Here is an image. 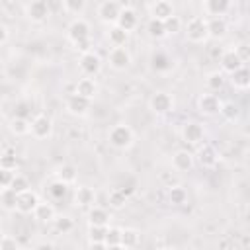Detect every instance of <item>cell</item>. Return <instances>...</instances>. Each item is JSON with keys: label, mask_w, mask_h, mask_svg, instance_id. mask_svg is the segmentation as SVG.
Returning a JSON list of instances; mask_svg holds the SVG:
<instances>
[{"label": "cell", "mask_w": 250, "mask_h": 250, "mask_svg": "<svg viewBox=\"0 0 250 250\" xmlns=\"http://www.w3.org/2000/svg\"><path fill=\"white\" fill-rule=\"evenodd\" d=\"M186 35H188V39L189 41H193V43H201V41H205L209 35H207V20L205 18H191L189 21H188V25H186Z\"/></svg>", "instance_id": "obj_1"}, {"label": "cell", "mask_w": 250, "mask_h": 250, "mask_svg": "<svg viewBox=\"0 0 250 250\" xmlns=\"http://www.w3.org/2000/svg\"><path fill=\"white\" fill-rule=\"evenodd\" d=\"M109 143L115 146V148H127L131 146L133 143V133L127 125H115L111 131H109Z\"/></svg>", "instance_id": "obj_2"}, {"label": "cell", "mask_w": 250, "mask_h": 250, "mask_svg": "<svg viewBox=\"0 0 250 250\" xmlns=\"http://www.w3.org/2000/svg\"><path fill=\"white\" fill-rule=\"evenodd\" d=\"M121 10H123V4H119L115 0H105V2H102L98 6V16L105 23H115L119 14H121Z\"/></svg>", "instance_id": "obj_3"}, {"label": "cell", "mask_w": 250, "mask_h": 250, "mask_svg": "<svg viewBox=\"0 0 250 250\" xmlns=\"http://www.w3.org/2000/svg\"><path fill=\"white\" fill-rule=\"evenodd\" d=\"M68 37L72 43H80V41H86L90 39V25L86 20H72V23L68 25Z\"/></svg>", "instance_id": "obj_4"}, {"label": "cell", "mask_w": 250, "mask_h": 250, "mask_svg": "<svg viewBox=\"0 0 250 250\" xmlns=\"http://www.w3.org/2000/svg\"><path fill=\"white\" fill-rule=\"evenodd\" d=\"M109 64L115 70H125L131 64V55L125 47H113L109 53Z\"/></svg>", "instance_id": "obj_5"}, {"label": "cell", "mask_w": 250, "mask_h": 250, "mask_svg": "<svg viewBox=\"0 0 250 250\" xmlns=\"http://www.w3.org/2000/svg\"><path fill=\"white\" fill-rule=\"evenodd\" d=\"M90 105H92V100L82 98V96H78V94H72V96L66 100V109H68L72 115H84V113H88Z\"/></svg>", "instance_id": "obj_6"}, {"label": "cell", "mask_w": 250, "mask_h": 250, "mask_svg": "<svg viewBox=\"0 0 250 250\" xmlns=\"http://www.w3.org/2000/svg\"><path fill=\"white\" fill-rule=\"evenodd\" d=\"M51 119L47 117V115H37L31 123H29V131L33 133V137H37V139H45V137H49L51 135Z\"/></svg>", "instance_id": "obj_7"}, {"label": "cell", "mask_w": 250, "mask_h": 250, "mask_svg": "<svg viewBox=\"0 0 250 250\" xmlns=\"http://www.w3.org/2000/svg\"><path fill=\"white\" fill-rule=\"evenodd\" d=\"M172 105H174V100H172V96L166 94V92H156V94L150 98V107H152L154 113H166V111L172 109Z\"/></svg>", "instance_id": "obj_8"}, {"label": "cell", "mask_w": 250, "mask_h": 250, "mask_svg": "<svg viewBox=\"0 0 250 250\" xmlns=\"http://www.w3.org/2000/svg\"><path fill=\"white\" fill-rule=\"evenodd\" d=\"M37 203H39L37 195H35L31 189H27V191H23V193H18L16 209H18L20 213H33V209L37 207Z\"/></svg>", "instance_id": "obj_9"}, {"label": "cell", "mask_w": 250, "mask_h": 250, "mask_svg": "<svg viewBox=\"0 0 250 250\" xmlns=\"http://www.w3.org/2000/svg\"><path fill=\"white\" fill-rule=\"evenodd\" d=\"M197 107L201 113L205 115H213V113H219L221 109V102L215 94H203L199 100H197Z\"/></svg>", "instance_id": "obj_10"}, {"label": "cell", "mask_w": 250, "mask_h": 250, "mask_svg": "<svg viewBox=\"0 0 250 250\" xmlns=\"http://www.w3.org/2000/svg\"><path fill=\"white\" fill-rule=\"evenodd\" d=\"M25 14H27V18H29L31 21H43V20L49 16V6H47V2H43V0H35V2H31V4H27Z\"/></svg>", "instance_id": "obj_11"}, {"label": "cell", "mask_w": 250, "mask_h": 250, "mask_svg": "<svg viewBox=\"0 0 250 250\" xmlns=\"http://www.w3.org/2000/svg\"><path fill=\"white\" fill-rule=\"evenodd\" d=\"M182 137H184L186 143H189V145H197V143L203 139V127H201L197 121H189V123L184 125V129H182Z\"/></svg>", "instance_id": "obj_12"}, {"label": "cell", "mask_w": 250, "mask_h": 250, "mask_svg": "<svg viewBox=\"0 0 250 250\" xmlns=\"http://www.w3.org/2000/svg\"><path fill=\"white\" fill-rule=\"evenodd\" d=\"M150 16L154 20H160V21H164L170 16H174L172 2H168V0H156L154 4H150Z\"/></svg>", "instance_id": "obj_13"}, {"label": "cell", "mask_w": 250, "mask_h": 250, "mask_svg": "<svg viewBox=\"0 0 250 250\" xmlns=\"http://www.w3.org/2000/svg\"><path fill=\"white\" fill-rule=\"evenodd\" d=\"M230 8V2L229 0H207L203 2V12L213 16V18H221L227 14V10Z\"/></svg>", "instance_id": "obj_14"}, {"label": "cell", "mask_w": 250, "mask_h": 250, "mask_svg": "<svg viewBox=\"0 0 250 250\" xmlns=\"http://www.w3.org/2000/svg\"><path fill=\"white\" fill-rule=\"evenodd\" d=\"M100 66H102V61H100V57L94 53V51H90V53H84L82 57H80V68L86 72V74H96L98 70H100Z\"/></svg>", "instance_id": "obj_15"}, {"label": "cell", "mask_w": 250, "mask_h": 250, "mask_svg": "<svg viewBox=\"0 0 250 250\" xmlns=\"http://www.w3.org/2000/svg\"><path fill=\"white\" fill-rule=\"evenodd\" d=\"M115 25H117L119 29H123L125 33L131 31V29H135V25H137V14H135L131 8H125V6H123V10H121V14H119V18H117V21H115Z\"/></svg>", "instance_id": "obj_16"}, {"label": "cell", "mask_w": 250, "mask_h": 250, "mask_svg": "<svg viewBox=\"0 0 250 250\" xmlns=\"http://www.w3.org/2000/svg\"><path fill=\"white\" fill-rule=\"evenodd\" d=\"M221 66H223V70H227V72L232 74L234 70L242 68L244 64H242V61L238 59V55L234 53V49H230V51L221 53Z\"/></svg>", "instance_id": "obj_17"}, {"label": "cell", "mask_w": 250, "mask_h": 250, "mask_svg": "<svg viewBox=\"0 0 250 250\" xmlns=\"http://www.w3.org/2000/svg\"><path fill=\"white\" fill-rule=\"evenodd\" d=\"M96 82L92 80V78H82V80H78L76 82V88H74V94H78V96H82V98H88V100H92L94 96H96Z\"/></svg>", "instance_id": "obj_18"}, {"label": "cell", "mask_w": 250, "mask_h": 250, "mask_svg": "<svg viewBox=\"0 0 250 250\" xmlns=\"http://www.w3.org/2000/svg\"><path fill=\"white\" fill-rule=\"evenodd\" d=\"M88 223H90V227H107L109 215L102 207H92L88 213Z\"/></svg>", "instance_id": "obj_19"}, {"label": "cell", "mask_w": 250, "mask_h": 250, "mask_svg": "<svg viewBox=\"0 0 250 250\" xmlns=\"http://www.w3.org/2000/svg\"><path fill=\"white\" fill-rule=\"evenodd\" d=\"M172 164H174V168L180 170V172L189 170L191 164H193V156H191V152H188V150H178V152L172 156Z\"/></svg>", "instance_id": "obj_20"}, {"label": "cell", "mask_w": 250, "mask_h": 250, "mask_svg": "<svg viewBox=\"0 0 250 250\" xmlns=\"http://www.w3.org/2000/svg\"><path fill=\"white\" fill-rule=\"evenodd\" d=\"M230 82H232L234 88H238V90H246V88L250 86V72H248V68L242 66V68L234 70V72L230 74Z\"/></svg>", "instance_id": "obj_21"}, {"label": "cell", "mask_w": 250, "mask_h": 250, "mask_svg": "<svg viewBox=\"0 0 250 250\" xmlns=\"http://www.w3.org/2000/svg\"><path fill=\"white\" fill-rule=\"evenodd\" d=\"M94 199H96V193H94L92 188H88V186H80V188H76V195H74L76 205H82V207H86V205H94Z\"/></svg>", "instance_id": "obj_22"}, {"label": "cell", "mask_w": 250, "mask_h": 250, "mask_svg": "<svg viewBox=\"0 0 250 250\" xmlns=\"http://www.w3.org/2000/svg\"><path fill=\"white\" fill-rule=\"evenodd\" d=\"M225 33H227V21H225L223 18H211V20L207 21V35L219 39V37H223Z\"/></svg>", "instance_id": "obj_23"}, {"label": "cell", "mask_w": 250, "mask_h": 250, "mask_svg": "<svg viewBox=\"0 0 250 250\" xmlns=\"http://www.w3.org/2000/svg\"><path fill=\"white\" fill-rule=\"evenodd\" d=\"M33 215L37 221L41 223H49L55 221V207L51 203H37V207L33 209Z\"/></svg>", "instance_id": "obj_24"}, {"label": "cell", "mask_w": 250, "mask_h": 250, "mask_svg": "<svg viewBox=\"0 0 250 250\" xmlns=\"http://www.w3.org/2000/svg\"><path fill=\"white\" fill-rule=\"evenodd\" d=\"M150 66L156 72H166V70L172 68V61H170V57L166 53H154L152 59H150Z\"/></svg>", "instance_id": "obj_25"}, {"label": "cell", "mask_w": 250, "mask_h": 250, "mask_svg": "<svg viewBox=\"0 0 250 250\" xmlns=\"http://www.w3.org/2000/svg\"><path fill=\"white\" fill-rule=\"evenodd\" d=\"M16 201H18V193L12 188H2L0 189V205L8 211L16 209Z\"/></svg>", "instance_id": "obj_26"}, {"label": "cell", "mask_w": 250, "mask_h": 250, "mask_svg": "<svg viewBox=\"0 0 250 250\" xmlns=\"http://www.w3.org/2000/svg\"><path fill=\"white\" fill-rule=\"evenodd\" d=\"M146 31H148V35H150V37H156V39L164 37V35H166V29H164V21L150 18V20H148V23H146Z\"/></svg>", "instance_id": "obj_27"}, {"label": "cell", "mask_w": 250, "mask_h": 250, "mask_svg": "<svg viewBox=\"0 0 250 250\" xmlns=\"http://www.w3.org/2000/svg\"><path fill=\"white\" fill-rule=\"evenodd\" d=\"M197 158H199V162H201L203 166H213V164L217 162V152H215L213 146H203V148L199 150Z\"/></svg>", "instance_id": "obj_28"}, {"label": "cell", "mask_w": 250, "mask_h": 250, "mask_svg": "<svg viewBox=\"0 0 250 250\" xmlns=\"http://www.w3.org/2000/svg\"><path fill=\"white\" fill-rule=\"evenodd\" d=\"M137 242H139V232L137 230H133V229H125V230H121V246L123 248H133V246H137Z\"/></svg>", "instance_id": "obj_29"}, {"label": "cell", "mask_w": 250, "mask_h": 250, "mask_svg": "<svg viewBox=\"0 0 250 250\" xmlns=\"http://www.w3.org/2000/svg\"><path fill=\"white\" fill-rule=\"evenodd\" d=\"M168 199H170V203H174V205H182V203H186V199H188V191H186L184 188H180V186H174V188H170V191H168Z\"/></svg>", "instance_id": "obj_30"}, {"label": "cell", "mask_w": 250, "mask_h": 250, "mask_svg": "<svg viewBox=\"0 0 250 250\" xmlns=\"http://www.w3.org/2000/svg\"><path fill=\"white\" fill-rule=\"evenodd\" d=\"M76 180V168L72 166V164H64L61 170H59V182H62V184H72Z\"/></svg>", "instance_id": "obj_31"}, {"label": "cell", "mask_w": 250, "mask_h": 250, "mask_svg": "<svg viewBox=\"0 0 250 250\" xmlns=\"http://www.w3.org/2000/svg\"><path fill=\"white\" fill-rule=\"evenodd\" d=\"M10 131L16 135H25V133H29V121L23 117H14L10 123Z\"/></svg>", "instance_id": "obj_32"}, {"label": "cell", "mask_w": 250, "mask_h": 250, "mask_svg": "<svg viewBox=\"0 0 250 250\" xmlns=\"http://www.w3.org/2000/svg\"><path fill=\"white\" fill-rule=\"evenodd\" d=\"M10 188H12L16 193H23V191L29 189V180H27L25 176H21V174H14V180H12Z\"/></svg>", "instance_id": "obj_33"}, {"label": "cell", "mask_w": 250, "mask_h": 250, "mask_svg": "<svg viewBox=\"0 0 250 250\" xmlns=\"http://www.w3.org/2000/svg\"><path fill=\"white\" fill-rule=\"evenodd\" d=\"M109 41L113 43V47H123L125 41H127V33L115 25V27L109 29Z\"/></svg>", "instance_id": "obj_34"}, {"label": "cell", "mask_w": 250, "mask_h": 250, "mask_svg": "<svg viewBox=\"0 0 250 250\" xmlns=\"http://www.w3.org/2000/svg\"><path fill=\"white\" fill-rule=\"evenodd\" d=\"M223 115H225V119H229V121H234L236 117H238V105L236 104H232V102H227V104H221V109H219Z\"/></svg>", "instance_id": "obj_35"}, {"label": "cell", "mask_w": 250, "mask_h": 250, "mask_svg": "<svg viewBox=\"0 0 250 250\" xmlns=\"http://www.w3.org/2000/svg\"><path fill=\"white\" fill-rule=\"evenodd\" d=\"M72 227H74V223H72V219L70 217H55V230L57 232H70L72 230Z\"/></svg>", "instance_id": "obj_36"}, {"label": "cell", "mask_w": 250, "mask_h": 250, "mask_svg": "<svg viewBox=\"0 0 250 250\" xmlns=\"http://www.w3.org/2000/svg\"><path fill=\"white\" fill-rule=\"evenodd\" d=\"M121 242V229H107L105 230V238H104V244L105 246H113V244H119Z\"/></svg>", "instance_id": "obj_37"}, {"label": "cell", "mask_w": 250, "mask_h": 250, "mask_svg": "<svg viewBox=\"0 0 250 250\" xmlns=\"http://www.w3.org/2000/svg\"><path fill=\"white\" fill-rule=\"evenodd\" d=\"M125 201H127V195H125L121 189H113V191L109 193V205H111V207L121 209V207L125 205Z\"/></svg>", "instance_id": "obj_38"}, {"label": "cell", "mask_w": 250, "mask_h": 250, "mask_svg": "<svg viewBox=\"0 0 250 250\" xmlns=\"http://www.w3.org/2000/svg\"><path fill=\"white\" fill-rule=\"evenodd\" d=\"M105 230H107V227H90V229H88V238H90V242H104Z\"/></svg>", "instance_id": "obj_39"}, {"label": "cell", "mask_w": 250, "mask_h": 250, "mask_svg": "<svg viewBox=\"0 0 250 250\" xmlns=\"http://www.w3.org/2000/svg\"><path fill=\"white\" fill-rule=\"evenodd\" d=\"M49 193L55 197V199H62L64 195H66V184H62V182H53L51 186H49Z\"/></svg>", "instance_id": "obj_40"}, {"label": "cell", "mask_w": 250, "mask_h": 250, "mask_svg": "<svg viewBox=\"0 0 250 250\" xmlns=\"http://www.w3.org/2000/svg\"><path fill=\"white\" fill-rule=\"evenodd\" d=\"M62 8H64L66 12L78 14V12H82V10L86 8V2H84V0H64V2H62Z\"/></svg>", "instance_id": "obj_41"}, {"label": "cell", "mask_w": 250, "mask_h": 250, "mask_svg": "<svg viewBox=\"0 0 250 250\" xmlns=\"http://www.w3.org/2000/svg\"><path fill=\"white\" fill-rule=\"evenodd\" d=\"M16 166H18V160H16V156L12 154V152H6V154H2L0 156V168H4V170H16Z\"/></svg>", "instance_id": "obj_42"}, {"label": "cell", "mask_w": 250, "mask_h": 250, "mask_svg": "<svg viewBox=\"0 0 250 250\" xmlns=\"http://www.w3.org/2000/svg\"><path fill=\"white\" fill-rule=\"evenodd\" d=\"M180 18L174 14V16H170V18H166L164 20V29H166V35L168 33H176V31H180Z\"/></svg>", "instance_id": "obj_43"}, {"label": "cell", "mask_w": 250, "mask_h": 250, "mask_svg": "<svg viewBox=\"0 0 250 250\" xmlns=\"http://www.w3.org/2000/svg\"><path fill=\"white\" fill-rule=\"evenodd\" d=\"M223 82H225V76H223L221 72H211V74L207 76V86H209L211 90L223 88Z\"/></svg>", "instance_id": "obj_44"}, {"label": "cell", "mask_w": 250, "mask_h": 250, "mask_svg": "<svg viewBox=\"0 0 250 250\" xmlns=\"http://www.w3.org/2000/svg\"><path fill=\"white\" fill-rule=\"evenodd\" d=\"M0 250H20V244L14 236H4L0 242Z\"/></svg>", "instance_id": "obj_45"}, {"label": "cell", "mask_w": 250, "mask_h": 250, "mask_svg": "<svg viewBox=\"0 0 250 250\" xmlns=\"http://www.w3.org/2000/svg\"><path fill=\"white\" fill-rule=\"evenodd\" d=\"M12 180H14V172L0 168V188H10Z\"/></svg>", "instance_id": "obj_46"}, {"label": "cell", "mask_w": 250, "mask_h": 250, "mask_svg": "<svg viewBox=\"0 0 250 250\" xmlns=\"http://www.w3.org/2000/svg\"><path fill=\"white\" fill-rule=\"evenodd\" d=\"M90 47H92V41H90V39L80 41V43H74V49H76V51H82V55H84V53H90Z\"/></svg>", "instance_id": "obj_47"}, {"label": "cell", "mask_w": 250, "mask_h": 250, "mask_svg": "<svg viewBox=\"0 0 250 250\" xmlns=\"http://www.w3.org/2000/svg\"><path fill=\"white\" fill-rule=\"evenodd\" d=\"M234 53H236V55H238V59L244 62V61L248 59V45H244V43H242V45H238V47L234 49Z\"/></svg>", "instance_id": "obj_48"}, {"label": "cell", "mask_w": 250, "mask_h": 250, "mask_svg": "<svg viewBox=\"0 0 250 250\" xmlns=\"http://www.w3.org/2000/svg\"><path fill=\"white\" fill-rule=\"evenodd\" d=\"M88 250H107V246L104 242H90V248Z\"/></svg>", "instance_id": "obj_49"}, {"label": "cell", "mask_w": 250, "mask_h": 250, "mask_svg": "<svg viewBox=\"0 0 250 250\" xmlns=\"http://www.w3.org/2000/svg\"><path fill=\"white\" fill-rule=\"evenodd\" d=\"M33 250H53V244H49V242H41V244H37Z\"/></svg>", "instance_id": "obj_50"}, {"label": "cell", "mask_w": 250, "mask_h": 250, "mask_svg": "<svg viewBox=\"0 0 250 250\" xmlns=\"http://www.w3.org/2000/svg\"><path fill=\"white\" fill-rule=\"evenodd\" d=\"M6 37H8V29H6V25H2V23H0V43H4V41H6Z\"/></svg>", "instance_id": "obj_51"}, {"label": "cell", "mask_w": 250, "mask_h": 250, "mask_svg": "<svg viewBox=\"0 0 250 250\" xmlns=\"http://www.w3.org/2000/svg\"><path fill=\"white\" fill-rule=\"evenodd\" d=\"M107 250H127V248H123L121 244H113V246H107Z\"/></svg>", "instance_id": "obj_52"}, {"label": "cell", "mask_w": 250, "mask_h": 250, "mask_svg": "<svg viewBox=\"0 0 250 250\" xmlns=\"http://www.w3.org/2000/svg\"><path fill=\"white\" fill-rule=\"evenodd\" d=\"M162 250H176V248H172V246H168V248H162Z\"/></svg>", "instance_id": "obj_53"}, {"label": "cell", "mask_w": 250, "mask_h": 250, "mask_svg": "<svg viewBox=\"0 0 250 250\" xmlns=\"http://www.w3.org/2000/svg\"><path fill=\"white\" fill-rule=\"evenodd\" d=\"M2 238H4V234H2V232H0V242H2Z\"/></svg>", "instance_id": "obj_54"}, {"label": "cell", "mask_w": 250, "mask_h": 250, "mask_svg": "<svg viewBox=\"0 0 250 250\" xmlns=\"http://www.w3.org/2000/svg\"><path fill=\"white\" fill-rule=\"evenodd\" d=\"M20 250H21V248H20Z\"/></svg>", "instance_id": "obj_55"}]
</instances>
